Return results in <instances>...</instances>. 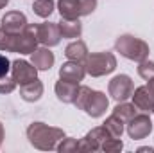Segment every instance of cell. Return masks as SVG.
<instances>
[{"label":"cell","instance_id":"obj_5","mask_svg":"<svg viewBox=\"0 0 154 153\" xmlns=\"http://www.w3.org/2000/svg\"><path fill=\"white\" fill-rule=\"evenodd\" d=\"M108 106H109V101H108L106 94H102V92H99V90H90L88 96H86L84 101H82L81 110H84L90 117L97 119V117H102V115L106 114Z\"/></svg>","mask_w":154,"mask_h":153},{"label":"cell","instance_id":"obj_1","mask_svg":"<svg viewBox=\"0 0 154 153\" xmlns=\"http://www.w3.org/2000/svg\"><path fill=\"white\" fill-rule=\"evenodd\" d=\"M27 139L36 150L52 151L57 150V142L65 139V132L61 128H54L45 122H32L27 128Z\"/></svg>","mask_w":154,"mask_h":153},{"label":"cell","instance_id":"obj_16","mask_svg":"<svg viewBox=\"0 0 154 153\" xmlns=\"http://www.w3.org/2000/svg\"><path fill=\"white\" fill-rule=\"evenodd\" d=\"M54 52L48 50V47H41L36 49L31 54V63L38 69V70H50V67L54 65Z\"/></svg>","mask_w":154,"mask_h":153},{"label":"cell","instance_id":"obj_2","mask_svg":"<svg viewBox=\"0 0 154 153\" xmlns=\"http://www.w3.org/2000/svg\"><path fill=\"white\" fill-rule=\"evenodd\" d=\"M115 49L124 56V58H127V60H131V61H143V60H147L149 58V52H151V49H149V45L143 41V40L140 38H134V36H131V34H122V36H118L115 41Z\"/></svg>","mask_w":154,"mask_h":153},{"label":"cell","instance_id":"obj_14","mask_svg":"<svg viewBox=\"0 0 154 153\" xmlns=\"http://www.w3.org/2000/svg\"><path fill=\"white\" fill-rule=\"evenodd\" d=\"M57 11H59L61 18H68V20H75L79 16H84V9H82L81 0H59Z\"/></svg>","mask_w":154,"mask_h":153},{"label":"cell","instance_id":"obj_33","mask_svg":"<svg viewBox=\"0 0 154 153\" xmlns=\"http://www.w3.org/2000/svg\"><path fill=\"white\" fill-rule=\"evenodd\" d=\"M149 86L154 90V77H152V79H149Z\"/></svg>","mask_w":154,"mask_h":153},{"label":"cell","instance_id":"obj_20","mask_svg":"<svg viewBox=\"0 0 154 153\" xmlns=\"http://www.w3.org/2000/svg\"><path fill=\"white\" fill-rule=\"evenodd\" d=\"M124 124H125V122H124L122 119H118L116 115L111 114L106 121H104V124H102V126L106 128V132H108L111 137L120 139V137H122V133H124Z\"/></svg>","mask_w":154,"mask_h":153},{"label":"cell","instance_id":"obj_7","mask_svg":"<svg viewBox=\"0 0 154 153\" xmlns=\"http://www.w3.org/2000/svg\"><path fill=\"white\" fill-rule=\"evenodd\" d=\"M152 132V121L147 114H136L131 121H127V135L134 141L149 137Z\"/></svg>","mask_w":154,"mask_h":153},{"label":"cell","instance_id":"obj_18","mask_svg":"<svg viewBox=\"0 0 154 153\" xmlns=\"http://www.w3.org/2000/svg\"><path fill=\"white\" fill-rule=\"evenodd\" d=\"M61 38H79L82 33V25L79 22V18L75 20H68V18H61V22H57Z\"/></svg>","mask_w":154,"mask_h":153},{"label":"cell","instance_id":"obj_31","mask_svg":"<svg viewBox=\"0 0 154 153\" xmlns=\"http://www.w3.org/2000/svg\"><path fill=\"white\" fill-rule=\"evenodd\" d=\"M7 4H9V0H0V9H4Z\"/></svg>","mask_w":154,"mask_h":153},{"label":"cell","instance_id":"obj_13","mask_svg":"<svg viewBox=\"0 0 154 153\" xmlns=\"http://www.w3.org/2000/svg\"><path fill=\"white\" fill-rule=\"evenodd\" d=\"M86 76V70H84V65H81L79 61H66L63 63V67L59 69V79H65V81H70V83H75L79 85Z\"/></svg>","mask_w":154,"mask_h":153},{"label":"cell","instance_id":"obj_4","mask_svg":"<svg viewBox=\"0 0 154 153\" xmlns=\"http://www.w3.org/2000/svg\"><path fill=\"white\" fill-rule=\"evenodd\" d=\"M38 25L36 24H27V27L22 33L13 34V45L11 52L18 54H32L38 49Z\"/></svg>","mask_w":154,"mask_h":153},{"label":"cell","instance_id":"obj_23","mask_svg":"<svg viewBox=\"0 0 154 153\" xmlns=\"http://www.w3.org/2000/svg\"><path fill=\"white\" fill-rule=\"evenodd\" d=\"M138 76L142 77V79H145V81L152 79L154 77V61H149V60L140 61V65H138Z\"/></svg>","mask_w":154,"mask_h":153},{"label":"cell","instance_id":"obj_25","mask_svg":"<svg viewBox=\"0 0 154 153\" xmlns=\"http://www.w3.org/2000/svg\"><path fill=\"white\" fill-rule=\"evenodd\" d=\"M124 148V142L120 141V139H116V137H109V139H106V142L102 144V151H120Z\"/></svg>","mask_w":154,"mask_h":153},{"label":"cell","instance_id":"obj_29","mask_svg":"<svg viewBox=\"0 0 154 153\" xmlns=\"http://www.w3.org/2000/svg\"><path fill=\"white\" fill-rule=\"evenodd\" d=\"M81 4H82V9H84V16L91 15L97 7V0H81Z\"/></svg>","mask_w":154,"mask_h":153},{"label":"cell","instance_id":"obj_22","mask_svg":"<svg viewBox=\"0 0 154 153\" xmlns=\"http://www.w3.org/2000/svg\"><path fill=\"white\" fill-rule=\"evenodd\" d=\"M32 11L41 18H48L52 15V11H54V2L52 0H34Z\"/></svg>","mask_w":154,"mask_h":153},{"label":"cell","instance_id":"obj_24","mask_svg":"<svg viewBox=\"0 0 154 153\" xmlns=\"http://www.w3.org/2000/svg\"><path fill=\"white\" fill-rule=\"evenodd\" d=\"M79 150V141L72 139V137H65L61 141V144L57 146V151L61 153H68V151H77Z\"/></svg>","mask_w":154,"mask_h":153},{"label":"cell","instance_id":"obj_15","mask_svg":"<svg viewBox=\"0 0 154 153\" xmlns=\"http://www.w3.org/2000/svg\"><path fill=\"white\" fill-rule=\"evenodd\" d=\"M54 90H56V96H57L59 101L74 105V101H75V97H77V92H79V85L70 83V81H65V79H59L56 83Z\"/></svg>","mask_w":154,"mask_h":153},{"label":"cell","instance_id":"obj_27","mask_svg":"<svg viewBox=\"0 0 154 153\" xmlns=\"http://www.w3.org/2000/svg\"><path fill=\"white\" fill-rule=\"evenodd\" d=\"M16 88V81L14 77H0V94H11L13 90Z\"/></svg>","mask_w":154,"mask_h":153},{"label":"cell","instance_id":"obj_9","mask_svg":"<svg viewBox=\"0 0 154 153\" xmlns=\"http://www.w3.org/2000/svg\"><path fill=\"white\" fill-rule=\"evenodd\" d=\"M111 135L106 132L104 126H97L91 132H88L84 135V139L79 141V150L81 151H97L102 148V144L106 142V139H109Z\"/></svg>","mask_w":154,"mask_h":153},{"label":"cell","instance_id":"obj_17","mask_svg":"<svg viewBox=\"0 0 154 153\" xmlns=\"http://www.w3.org/2000/svg\"><path fill=\"white\" fill-rule=\"evenodd\" d=\"M20 96H22V99L27 101V103L39 101L41 96H43V83L38 81V79H34V81H31V83H27V85H22V86H20Z\"/></svg>","mask_w":154,"mask_h":153},{"label":"cell","instance_id":"obj_11","mask_svg":"<svg viewBox=\"0 0 154 153\" xmlns=\"http://www.w3.org/2000/svg\"><path fill=\"white\" fill-rule=\"evenodd\" d=\"M131 97H133V105L138 110H142V112H152L154 110V90L149 85L138 86Z\"/></svg>","mask_w":154,"mask_h":153},{"label":"cell","instance_id":"obj_19","mask_svg":"<svg viewBox=\"0 0 154 153\" xmlns=\"http://www.w3.org/2000/svg\"><path fill=\"white\" fill-rule=\"evenodd\" d=\"M65 56L70 61H79L81 63V61H84L88 58V47H86V43L82 40H75V41H72V43L66 45Z\"/></svg>","mask_w":154,"mask_h":153},{"label":"cell","instance_id":"obj_30","mask_svg":"<svg viewBox=\"0 0 154 153\" xmlns=\"http://www.w3.org/2000/svg\"><path fill=\"white\" fill-rule=\"evenodd\" d=\"M138 151H149V153H154V148H140Z\"/></svg>","mask_w":154,"mask_h":153},{"label":"cell","instance_id":"obj_8","mask_svg":"<svg viewBox=\"0 0 154 153\" xmlns=\"http://www.w3.org/2000/svg\"><path fill=\"white\" fill-rule=\"evenodd\" d=\"M11 72H13L16 85H20V86L38 79V69L31 61H25V60H14L11 63Z\"/></svg>","mask_w":154,"mask_h":153},{"label":"cell","instance_id":"obj_26","mask_svg":"<svg viewBox=\"0 0 154 153\" xmlns=\"http://www.w3.org/2000/svg\"><path fill=\"white\" fill-rule=\"evenodd\" d=\"M11 45H13V34L0 27V50L11 52Z\"/></svg>","mask_w":154,"mask_h":153},{"label":"cell","instance_id":"obj_6","mask_svg":"<svg viewBox=\"0 0 154 153\" xmlns=\"http://www.w3.org/2000/svg\"><path fill=\"white\" fill-rule=\"evenodd\" d=\"M108 92H109V96L115 99L116 103L127 101L133 96V92H134V83L127 74H118V76H115L109 81Z\"/></svg>","mask_w":154,"mask_h":153},{"label":"cell","instance_id":"obj_21","mask_svg":"<svg viewBox=\"0 0 154 153\" xmlns=\"http://www.w3.org/2000/svg\"><path fill=\"white\" fill-rule=\"evenodd\" d=\"M136 106L134 105H129V103H125V101H122V103H118L115 106V110H113V115H116L118 119H122L124 122H127V121H131L134 115H136Z\"/></svg>","mask_w":154,"mask_h":153},{"label":"cell","instance_id":"obj_12","mask_svg":"<svg viewBox=\"0 0 154 153\" xmlns=\"http://www.w3.org/2000/svg\"><path fill=\"white\" fill-rule=\"evenodd\" d=\"M25 27H27V18L20 11H9L2 18V29L7 31V33H11V34L22 33Z\"/></svg>","mask_w":154,"mask_h":153},{"label":"cell","instance_id":"obj_3","mask_svg":"<svg viewBox=\"0 0 154 153\" xmlns=\"http://www.w3.org/2000/svg\"><path fill=\"white\" fill-rule=\"evenodd\" d=\"M116 69V58L113 52H95L88 54L84 60V70L91 77H100L111 74Z\"/></svg>","mask_w":154,"mask_h":153},{"label":"cell","instance_id":"obj_34","mask_svg":"<svg viewBox=\"0 0 154 153\" xmlns=\"http://www.w3.org/2000/svg\"><path fill=\"white\" fill-rule=\"evenodd\" d=\"M152 112H154V110H152Z\"/></svg>","mask_w":154,"mask_h":153},{"label":"cell","instance_id":"obj_10","mask_svg":"<svg viewBox=\"0 0 154 153\" xmlns=\"http://www.w3.org/2000/svg\"><path fill=\"white\" fill-rule=\"evenodd\" d=\"M38 40L45 47H56L61 41V33L57 24L54 22H43L38 25Z\"/></svg>","mask_w":154,"mask_h":153},{"label":"cell","instance_id":"obj_28","mask_svg":"<svg viewBox=\"0 0 154 153\" xmlns=\"http://www.w3.org/2000/svg\"><path fill=\"white\" fill-rule=\"evenodd\" d=\"M9 70H11V61H9L4 54H0V77L7 76Z\"/></svg>","mask_w":154,"mask_h":153},{"label":"cell","instance_id":"obj_32","mask_svg":"<svg viewBox=\"0 0 154 153\" xmlns=\"http://www.w3.org/2000/svg\"><path fill=\"white\" fill-rule=\"evenodd\" d=\"M2 141H4V128H2V124H0V146H2Z\"/></svg>","mask_w":154,"mask_h":153}]
</instances>
